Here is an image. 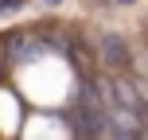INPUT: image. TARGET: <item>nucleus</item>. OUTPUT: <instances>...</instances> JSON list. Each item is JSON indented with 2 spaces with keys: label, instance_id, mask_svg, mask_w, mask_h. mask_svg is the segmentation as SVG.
Segmentation results:
<instances>
[{
  "label": "nucleus",
  "instance_id": "nucleus-1",
  "mask_svg": "<svg viewBox=\"0 0 148 140\" xmlns=\"http://www.w3.org/2000/svg\"><path fill=\"white\" fill-rule=\"evenodd\" d=\"M101 55H105V59H109V62H125V39H117V35H105L101 39Z\"/></svg>",
  "mask_w": 148,
  "mask_h": 140
},
{
  "label": "nucleus",
  "instance_id": "nucleus-2",
  "mask_svg": "<svg viewBox=\"0 0 148 140\" xmlns=\"http://www.w3.org/2000/svg\"><path fill=\"white\" fill-rule=\"evenodd\" d=\"M4 8H20V0H0V12H4Z\"/></svg>",
  "mask_w": 148,
  "mask_h": 140
}]
</instances>
